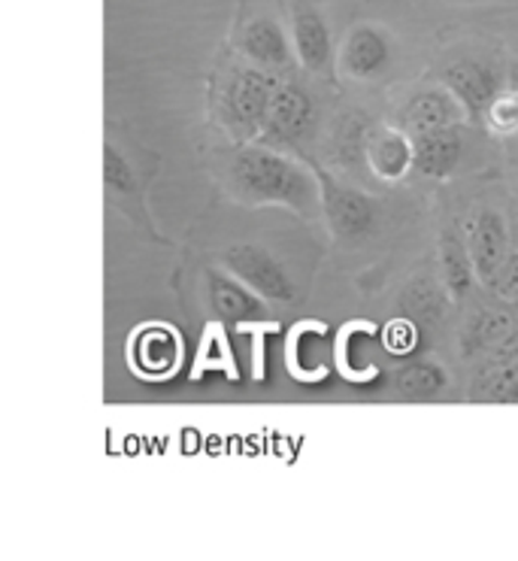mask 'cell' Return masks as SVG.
<instances>
[{
  "mask_svg": "<svg viewBox=\"0 0 518 561\" xmlns=\"http://www.w3.org/2000/svg\"><path fill=\"white\" fill-rule=\"evenodd\" d=\"M233 195L249 207L261 204H283L288 209H298L310 216L315 204H322L319 176L312 180L310 170H303L298 161L279 156L270 146H249L237 152L228 170Z\"/></svg>",
  "mask_w": 518,
  "mask_h": 561,
  "instance_id": "cell-1",
  "label": "cell"
},
{
  "mask_svg": "<svg viewBox=\"0 0 518 561\" xmlns=\"http://www.w3.org/2000/svg\"><path fill=\"white\" fill-rule=\"evenodd\" d=\"M315 176H319V188H322V209L334 237L339 243H364L376 231L379 204L358 188L337 183L324 170H315Z\"/></svg>",
  "mask_w": 518,
  "mask_h": 561,
  "instance_id": "cell-2",
  "label": "cell"
},
{
  "mask_svg": "<svg viewBox=\"0 0 518 561\" xmlns=\"http://www.w3.org/2000/svg\"><path fill=\"white\" fill-rule=\"evenodd\" d=\"M279 85L283 82L261 67L237 70L228 92H225V116L233 125V131L243 134V137L261 134Z\"/></svg>",
  "mask_w": 518,
  "mask_h": 561,
  "instance_id": "cell-3",
  "label": "cell"
},
{
  "mask_svg": "<svg viewBox=\"0 0 518 561\" xmlns=\"http://www.w3.org/2000/svg\"><path fill=\"white\" fill-rule=\"evenodd\" d=\"M225 267L231 271L240 283H246L252 291H258L264 300H273V304H291L295 300V279L286 271V264L279 262L273 252L261 247H252V243H243V247L225 249L221 255Z\"/></svg>",
  "mask_w": 518,
  "mask_h": 561,
  "instance_id": "cell-4",
  "label": "cell"
},
{
  "mask_svg": "<svg viewBox=\"0 0 518 561\" xmlns=\"http://www.w3.org/2000/svg\"><path fill=\"white\" fill-rule=\"evenodd\" d=\"M442 85L464 104L467 113L485 116L488 106L504 94V70L492 58H458L442 67Z\"/></svg>",
  "mask_w": 518,
  "mask_h": 561,
  "instance_id": "cell-5",
  "label": "cell"
},
{
  "mask_svg": "<svg viewBox=\"0 0 518 561\" xmlns=\"http://www.w3.org/2000/svg\"><path fill=\"white\" fill-rule=\"evenodd\" d=\"M312 125H315V104L310 92L298 82H283L267 110L261 134L273 146H291L303 140L312 131Z\"/></svg>",
  "mask_w": 518,
  "mask_h": 561,
  "instance_id": "cell-6",
  "label": "cell"
},
{
  "mask_svg": "<svg viewBox=\"0 0 518 561\" xmlns=\"http://www.w3.org/2000/svg\"><path fill=\"white\" fill-rule=\"evenodd\" d=\"M467 249L476 267V276L492 286L497 271L504 267L509 252V231H506L504 216L497 209H480L470 225H467Z\"/></svg>",
  "mask_w": 518,
  "mask_h": 561,
  "instance_id": "cell-7",
  "label": "cell"
},
{
  "mask_svg": "<svg viewBox=\"0 0 518 561\" xmlns=\"http://www.w3.org/2000/svg\"><path fill=\"white\" fill-rule=\"evenodd\" d=\"M364 161L382 183H401L403 176L415 168L413 134L394 131V128H373L367 134Z\"/></svg>",
  "mask_w": 518,
  "mask_h": 561,
  "instance_id": "cell-8",
  "label": "cell"
},
{
  "mask_svg": "<svg viewBox=\"0 0 518 561\" xmlns=\"http://www.w3.org/2000/svg\"><path fill=\"white\" fill-rule=\"evenodd\" d=\"M209 288V307L212 313L225 319V322H258L267 316L264 310V298L258 291H252L246 283H240L233 274H221V271H209L207 274Z\"/></svg>",
  "mask_w": 518,
  "mask_h": 561,
  "instance_id": "cell-9",
  "label": "cell"
},
{
  "mask_svg": "<svg viewBox=\"0 0 518 561\" xmlns=\"http://www.w3.org/2000/svg\"><path fill=\"white\" fill-rule=\"evenodd\" d=\"M464 118V104L454 98L449 89H425V92L413 94L401 113L403 131L422 134L434 131V128H452L461 125Z\"/></svg>",
  "mask_w": 518,
  "mask_h": 561,
  "instance_id": "cell-10",
  "label": "cell"
},
{
  "mask_svg": "<svg viewBox=\"0 0 518 561\" xmlns=\"http://www.w3.org/2000/svg\"><path fill=\"white\" fill-rule=\"evenodd\" d=\"M415 149V173L428 180H446L464 156V140L458 125L452 128H434V131L413 134Z\"/></svg>",
  "mask_w": 518,
  "mask_h": 561,
  "instance_id": "cell-11",
  "label": "cell"
},
{
  "mask_svg": "<svg viewBox=\"0 0 518 561\" xmlns=\"http://www.w3.org/2000/svg\"><path fill=\"white\" fill-rule=\"evenodd\" d=\"M339 61H343V70L349 77L376 79L391 65L389 37L373 25H358L355 31H349V37L343 43Z\"/></svg>",
  "mask_w": 518,
  "mask_h": 561,
  "instance_id": "cell-12",
  "label": "cell"
},
{
  "mask_svg": "<svg viewBox=\"0 0 518 561\" xmlns=\"http://www.w3.org/2000/svg\"><path fill=\"white\" fill-rule=\"evenodd\" d=\"M291 34H295V53L300 65L312 73H324L334 61V39H331V27L324 22V15L312 7H300L295 13Z\"/></svg>",
  "mask_w": 518,
  "mask_h": 561,
  "instance_id": "cell-13",
  "label": "cell"
},
{
  "mask_svg": "<svg viewBox=\"0 0 518 561\" xmlns=\"http://www.w3.org/2000/svg\"><path fill=\"white\" fill-rule=\"evenodd\" d=\"M240 49H243V55H246L252 65L258 67H286L291 61V46H288L286 31L270 15L252 19L243 27Z\"/></svg>",
  "mask_w": 518,
  "mask_h": 561,
  "instance_id": "cell-14",
  "label": "cell"
},
{
  "mask_svg": "<svg viewBox=\"0 0 518 561\" xmlns=\"http://www.w3.org/2000/svg\"><path fill=\"white\" fill-rule=\"evenodd\" d=\"M130 362L140 374L164 377L180 362V340L168 328H143V331H137V337L130 343Z\"/></svg>",
  "mask_w": 518,
  "mask_h": 561,
  "instance_id": "cell-15",
  "label": "cell"
},
{
  "mask_svg": "<svg viewBox=\"0 0 518 561\" xmlns=\"http://www.w3.org/2000/svg\"><path fill=\"white\" fill-rule=\"evenodd\" d=\"M513 334V319L500 310H476L467 319L464 331H461V350L464 355L485 353V350H497Z\"/></svg>",
  "mask_w": 518,
  "mask_h": 561,
  "instance_id": "cell-16",
  "label": "cell"
},
{
  "mask_svg": "<svg viewBox=\"0 0 518 561\" xmlns=\"http://www.w3.org/2000/svg\"><path fill=\"white\" fill-rule=\"evenodd\" d=\"M470 398L494 401V404H518V355H509L485 367L473 382Z\"/></svg>",
  "mask_w": 518,
  "mask_h": 561,
  "instance_id": "cell-17",
  "label": "cell"
},
{
  "mask_svg": "<svg viewBox=\"0 0 518 561\" xmlns=\"http://www.w3.org/2000/svg\"><path fill=\"white\" fill-rule=\"evenodd\" d=\"M401 313L406 319H413L422 331H428L437 322H442V316H446V298H442L440 288L422 276V279H413L401 295Z\"/></svg>",
  "mask_w": 518,
  "mask_h": 561,
  "instance_id": "cell-18",
  "label": "cell"
},
{
  "mask_svg": "<svg viewBox=\"0 0 518 561\" xmlns=\"http://www.w3.org/2000/svg\"><path fill=\"white\" fill-rule=\"evenodd\" d=\"M473 276H476V267L470 259V249L461 237L449 231L442 237V279H446L449 295L454 300H464L473 288Z\"/></svg>",
  "mask_w": 518,
  "mask_h": 561,
  "instance_id": "cell-19",
  "label": "cell"
},
{
  "mask_svg": "<svg viewBox=\"0 0 518 561\" xmlns=\"http://www.w3.org/2000/svg\"><path fill=\"white\" fill-rule=\"evenodd\" d=\"M398 392L403 398H413V401H422V398H434L446 389V370L434 362H413L406 365L403 370H398Z\"/></svg>",
  "mask_w": 518,
  "mask_h": 561,
  "instance_id": "cell-20",
  "label": "cell"
},
{
  "mask_svg": "<svg viewBox=\"0 0 518 561\" xmlns=\"http://www.w3.org/2000/svg\"><path fill=\"white\" fill-rule=\"evenodd\" d=\"M104 176H106V188L118 197V201H128V197L137 195V176L130 170L128 158L118 156L113 146L104 149Z\"/></svg>",
  "mask_w": 518,
  "mask_h": 561,
  "instance_id": "cell-21",
  "label": "cell"
},
{
  "mask_svg": "<svg viewBox=\"0 0 518 561\" xmlns=\"http://www.w3.org/2000/svg\"><path fill=\"white\" fill-rule=\"evenodd\" d=\"M488 125L497 134L518 131V92H504L492 106H488Z\"/></svg>",
  "mask_w": 518,
  "mask_h": 561,
  "instance_id": "cell-22",
  "label": "cell"
},
{
  "mask_svg": "<svg viewBox=\"0 0 518 561\" xmlns=\"http://www.w3.org/2000/svg\"><path fill=\"white\" fill-rule=\"evenodd\" d=\"M418 331H422V328L415 325L413 319L401 316L398 322H391V325L385 328V346H389L394 355L413 353L415 343H418Z\"/></svg>",
  "mask_w": 518,
  "mask_h": 561,
  "instance_id": "cell-23",
  "label": "cell"
},
{
  "mask_svg": "<svg viewBox=\"0 0 518 561\" xmlns=\"http://www.w3.org/2000/svg\"><path fill=\"white\" fill-rule=\"evenodd\" d=\"M492 288L500 298L509 300V304H518V255H509V259H506L504 267L494 276Z\"/></svg>",
  "mask_w": 518,
  "mask_h": 561,
  "instance_id": "cell-24",
  "label": "cell"
},
{
  "mask_svg": "<svg viewBox=\"0 0 518 561\" xmlns=\"http://www.w3.org/2000/svg\"><path fill=\"white\" fill-rule=\"evenodd\" d=\"M464 3H488V0H464Z\"/></svg>",
  "mask_w": 518,
  "mask_h": 561,
  "instance_id": "cell-25",
  "label": "cell"
},
{
  "mask_svg": "<svg viewBox=\"0 0 518 561\" xmlns=\"http://www.w3.org/2000/svg\"><path fill=\"white\" fill-rule=\"evenodd\" d=\"M516 243H518V237H516Z\"/></svg>",
  "mask_w": 518,
  "mask_h": 561,
  "instance_id": "cell-26",
  "label": "cell"
}]
</instances>
